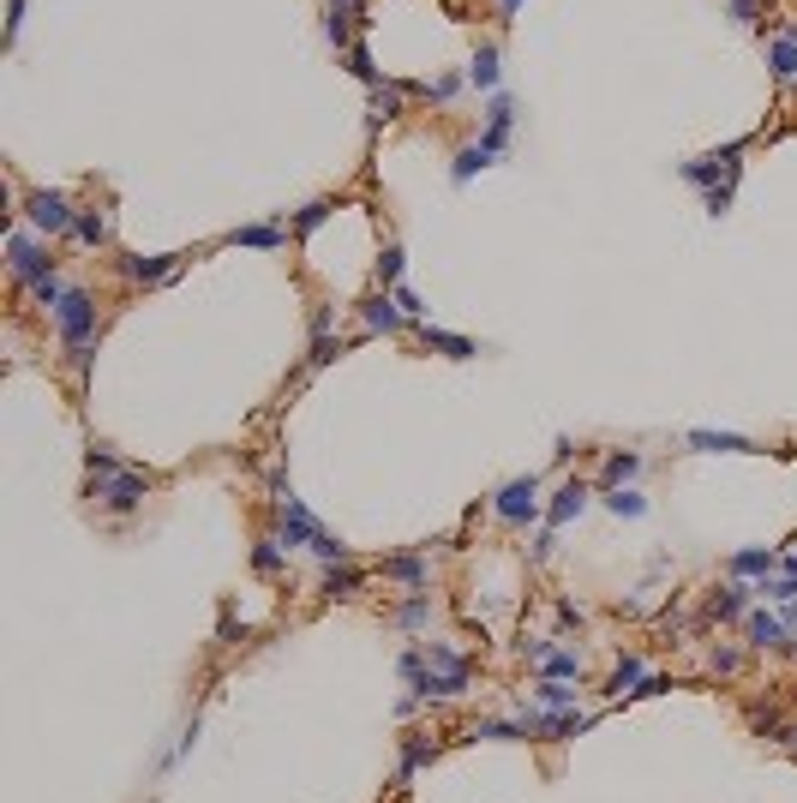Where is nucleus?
I'll return each mask as SVG.
<instances>
[{"instance_id": "1", "label": "nucleus", "mask_w": 797, "mask_h": 803, "mask_svg": "<svg viewBox=\"0 0 797 803\" xmlns=\"http://www.w3.org/2000/svg\"><path fill=\"white\" fill-rule=\"evenodd\" d=\"M54 324H60V342H66V360L84 372L96 360V300L84 288H72L60 306H54Z\"/></svg>"}, {"instance_id": "2", "label": "nucleus", "mask_w": 797, "mask_h": 803, "mask_svg": "<svg viewBox=\"0 0 797 803\" xmlns=\"http://www.w3.org/2000/svg\"><path fill=\"white\" fill-rule=\"evenodd\" d=\"M468 684H474V660L462 648H450V642H426V678L414 684V696L420 702H432V696H468Z\"/></svg>"}, {"instance_id": "3", "label": "nucleus", "mask_w": 797, "mask_h": 803, "mask_svg": "<svg viewBox=\"0 0 797 803\" xmlns=\"http://www.w3.org/2000/svg\"><path fill=\"white\" fill-rule=\"evenodd\" d=\"M738 156H744V144H726V150H708V156L678 162V174L696 192H720V186H738Z\"/></svg>"}, {"instance_id": "4", "label": "nucleus", "mask_w": 797, "mask_h": 803, "mask_svg": "<svg viewBox=\"0 0 797 803\" xmlns=\"http://www.w3.org/2000/svg\"><path fill=\"white\" fill-rule=\"evenodd\" d=\"M24 222H30L36 234H72L78 210H72V198H66V192L36 186V192H24Z\"/></svg>"}, {"instance_id": "5", "label": "nucleus", "mask_w": 797, "mask_h": 803, "mask_svg": "<svg viewBox=\"0 0 797 803\" xmlns=\"http://www.w3.org/2000/svg\"><path fill=\"white\" fill-rule=\"evenodd\" d=\"M492 510H498V522H504V528H528V522L540 516V480H534V474L504 480V486H498V498H492Z\"/></svg>"}, {"instance_id": "6", "label": "nucleus", "mask_w": 797, "mask_h": 803, "mask_svg": "<svg viewBox=\"0 0 797 803\" xmlns=\"http://www.w3.org/2000/svg\"><path fill=\"white\" fill-rule=\"evenodd\" d=\"M6 264H12V276H18L24 288H36L42 276H54V258H48V246H42V240H30L24 228H12V234H6Z\"/></svg>"}, {"instance_id": "7", "label": "nucleus", "mask_w": 797, "mask_h": 803, "mask_svg": "<svg viewBox=\"0 0 797 803\" xmlns=\"http://www.w3.org/2000/svg\"><path fill=\"white\" fill-rule=\"evenodd\" d=\"M276 540H282V546H312V540H318V516H312L282 480H276Z\"/></svg>"}, {"instance_id": "8", "label": "nucleus", "mask_w": 797, "mask_h": 803, "mask_svg": "<svg viewBox=\"0 0 797 803\" xmlns=\"http://www.w3.org/2000/svg\"><path fill=\"white\" fill-rule=\"evenodd\" d=\"M114 516H126V510H138L144 504V492H150V474H138V468H120V474H102L96 486H90Z\"/></svg>"}, {"instance_id": "9", "label": "nucleus", "mask_w": 797, "mask_h": 803, "mask_svg": "<svg viewBox=\"0 0 797 803\" xmlns=\"http://www.w3.org/2000/svg\"><path fill=\"white\" fill-rule=\"evenodd\" d=\"M510 126H516V102L498 90V96H486V132H480V144L492 150V156H504V144H510Z\"/></svg>"}, {"instance_id": "10", "label": "nucleus", "mask_w": 797, "mask_h": 803, "mask_svg": "<svg viewBox=\"0 0 797 803\" xmlns=\"http://www.w3.org/2000/svg\"><path fill=\"white\" fill-rule=\"evenodd\" d=\"M360 318H366V330H372V336H402V330L414 324V318L396 306V294H372V300L360 306Z\"/></svg>"}, {"instance_id": "11", "label": "nucleus", "mask_w": 797, "mask_h": 803, "mask_svg": "<svg viewBox=\"0 0 797 803\" xmlns=\"http://www.w3.org/2000/svg\"><path fill=\"white\" fill-rule=\"evenodd\" d=\"M684 444L702 450V456H756V438H744V432H708V426H696Z\"/></svg>"}, {"instance_id": "12", "label": "nucleus", "mask_w": 797, "mask_h": 803, "mask_svg": "<svg viewBox=\"0 0 797 803\" xmlns=\"http://www.w3.org/2000/svg\"><path fill=\"white\" fill-rule=\"evenodd\" d=\"M774 570H780V552L774 546H738L732 552V576L738 582H768Z\"/></svg>"}, {"instance_id": "13", "label": "nucleus", "mask_w": 797, "mask_h": 803, "mask_svg": "<svg viewBox=\"0 0 797 803\" xmlns=\"http://www.w3.org/2000/svg\"><path fill=\"white\" fill-rule=\"evenodd\" d=\"M750 648H762V654H768V648H774V654L792 648V624H786L780 612H750Z\"/></svg>"}, {"instance_id": "14", "label": "nucleus", "mask_w": 797, "mask_h": 803, "mask_svg": "<svg viewBox=\"0 0 797 803\" xmlns=\"http://www.w3.org/2000/svg\"><path fill=\"white\" fill-rule=\"evenodd\" d=\"M174 270H180V252H150V258L138 252V258H126V276H132V282H144V288L168 282Z\"/></svg>"}, {"instance_id": "15", "label": "nucleus", "mask_w": 797, "mask_h": 803, "mask_svg": "<svg viewBox=\"0 0 797 803\" xmlns=\"http://www.w3.org/2000/svg\"><path fill=\"white\" fill-rule=\"evenodd\" d=\"M750 594H756V588L732 576V582H726V588L708 600V618H714V624H732V618H744V612H750Z\"/></svg>"}, {"instance_id": "16", "label": "nucleus", "mask_w": 797, "mask_h": 803, "mask_svg": "<svg viewBox=\"0 0 797 803\" xmlns=\"http://www.w3.org/2000/svg\"><path fill=\"white\" fill-rule=\"evenodd\" d=\"M228 246L276 252V246H288V228H282V222H246V228H234V234H228Z\"/></svg>"}, {"instance_id": "17", "label": "nucleus", "mask_w": 797, "mask_h": 803, "mask_svg": "<svg viewBox=\"0 0 797 803\" xmlns=\"http://www.w3.org/2000/svg\"><path fill=\"white\" fill-rule=\"evenodd\" d=\"M420 342H426L432 354H444V360H474V354H480V342H468V336H456V330H438V324H420Z\"/></svg>"}, {"instance_id": "18", "label": "nucleus", "mask_w": 797, "mask_h": 803, "mask_svg": "<svg viewBox=\"0 0 797 803\" xmlns=\"http://www.w3.org/2000/svg\"><path fill=\"white\" fill-rule=\"evenodd\" d=\"M582 510H588V486H582V480H564L558 498H552V510H546V528H564V522H576Z\"/></svg>"}, {"instance_id": "19", "label": "nucleus", "mask_w": 797, "mask_h": 803, "mask_svg": "<svg viewBox=\"0 0 797 803\" xmlns=\"http://www.w3.org/2000/svg\"><path fill=\"white\" fill-rule=\"evenodd\" d=\"M768 66H774L780 84H797V24H786V30L768 42Z\"/></svg>"}, {"instance_id": "20", "label": "nucleus", "mask_w": 797, "mask_h": 803, "mask_svg": "<svg viewBox=\"0 0 797 803\" xmlns=\"http://www.w3.org/2000/svg\"><path fill=\"white\" fill-rule=\"evenodd\" d=\"M498 78H504V72H498V42H480L474 60H468V84L486 90V96H498Z\"/></svg>"}, {"instance_id": "21", "label": "nucleus", "mask_w": 797, "mask_h": 803, "mask_svg": "<svg viewBox=\"0 0 797 803\" xmlns=\"http://www.w3.org/2000/svg\"><path fill=\"white\" fill-rule=\"evenodd\" d=\"M402 96H408V84H390V78H378V84H372V126H390V120H402Z\"/></svg>"}, {"instance_id": "22", "label": "nucleus", "mask_w": 797, "mask_h": 803, "mask_svg": "<svg viewBox=\"0 0 797 803\" xmlns=\"http://www.w3.org/2000/svg\"><path fill=\"white\" fill-rule=\"evenodd\" d=\"M492 162H498V156H492V150L474 138V144H462V150H456V162H450V180H456V186H468V180H474V174H486Z\"/></svg>"}, {"instance_id": "23", "label": "nucleus", "mask_w": 797, "mask_h": 803, "mask_svg": "<svg viewBox=\"0 0 797 803\" xmlns=\"http://www.w3.org/2000/svg\"><path fill=\"white\" fill-rule=\"evenodd\" d=\"M534 666H540V678H558V684H582V654H570V648H546Z\"/></svg>"}, {"instance_id": "24", "label": "nucleus", "mask_w": 797, "mask_h": 803, "mask_svg": "<svg viewBox=\"0 0 797 803\" xmlns=\"http://www.w3.org/2000/svg\"><path fill=\"white\" fill-rule=\"evenodd\" d=\"M384 576H390V582H408V588H426L432 564H426V552H396V558L384 564Z\"/></svg>"}, {"instance_id": "25", "label": "nucleus", "mask_w": 797, "mask_h": 803, "mask_svg": "<svg viewBox=\"0 0 797 803\" xmlns=\"http://www.w3.org/2000/svg\"><path fill=\"white\" fill-rule=\"evenodd\" d=\"M636 474H642V456H636V450H612V456H606V468H600V486L612 492V486H630Z\"/></svg>"}, {"instance_id": "26", "label": "nucleus", "mask_w": 797, "mask_h": 803, "mask_svg": "<svg viewBox=\"0 0 797 803\" xmlns=\"http://www.w3.org/2000/svg\"><path fill=\"white\" fill-rule=\"evenodd\" d=\"M606 510L624 516V522H642V516H648V498H642L636 486H612V492H606Z\"/></svg>"}, {"instance_id": "27", "label": "nucleus", "mask_w": 797, "mask_h": 803, "mask_svg": "<svg viewBox=\"0 0 797 803\" xmlns=\"http://www.w3.org/2000/svg\"><path fill=\"white\" fill-rule=\"evenodd\" d=\"M360 582H366V576H360L354 564H324V594H330V600H354Z\"/></svg>"}, {"instance_id": "28", "label": "nucleus", "mask_w": 797, "mask_h": 803, "mask_svg": "<svg viewBox=\"0 0 797 803\" xmlns=\"http://www.w3.org/2000/svg\"><path fill=\"white\" fill-rule=\"evenodd\" d=\"M642 678H648V666H642L636 654H624V660L612 666V678H606V690H612V696H636V684H642Z\"/></svg>"}, {"instance_id": "29", "label": "nucleus", "mask_w": 797, "mask_h": 803, "mask_svg": "<svg viewBox=\"0 0 797 803\" xmlns=\"http://www.w3.org/2000/svg\"><path fill=\"white\" fill-rule=\"evenodd\" d=\"M432 756H438V744H420V738H408V744H402V762H396V786H408V780H414V774H420Z\"/></svg>"}, {"instance_id": "30", "label": "nucleus", "mask_w": 797, "mask_h": 803, "mask_svg": "<svg viewBox=\"0 0 797 803\" xmlns=\"http://www.w3.org/2000/svg\"><path fill=\"white\" fill-rule=\"evenodd\" d=\"M72 240H78V246H108V216H102V210H78Z\"/></svg>"}, {"instance_id": "31", "label": "nucleus", "mask_w": 797, "mask_h": 803, "mask_svg": "<svg viewBox=\"0 0 797 803\" xmlns=\"http://www.w3.org/2000/svg\"><path fill=\"white\" fill-rule=\"evenodd\" d=\"M534 702H540V708H552V714H570V708H576V690H570V684H558V678H540V684H534Z\"/></svg>"}, {"instance_id": "32", "label": "nucleus", "mask_w": 797, "mask_h": 803, "mask_svg": "<svg viewBox=\"0 0 797 803\" xmlns=\"http://www.w3.org/2000/svg\"><path fill=\"white\" fill-rule=\"evenodd\" d=\"M426 618H432V594H408V600L396 606V624H402V630H420Z\"/></svg>"}, {"instance_id": "33", "label": "nucleus", "mask_w": 797, "mask_h": 803, "mask_svg": "<svg viewBox=\"0 0 797 803\" xmlns=\"http://www.w3.org/2000/svg\"><path fill=\"white\" fill-rule=\"evenodd\" d=\"M348 72H354V78H360V84H366V90H372V84H378V78H384V72H378V66H372V48H366V42H354V48H348Z\"/></svg>"}, {"instance_id": "34", "label": "nucleus", "mask_w": 797, "mask_h": 803, "mask_svg": "<svg viewBox=\"0 0 797 803\" xmlns=\"http://www.w3.org/2000/svg\"><path fill=\"white\" fill-rule=\"evenodd\" d=\"M474 738H492V744H516V738H528V732H522V720H480V726H474Z\"/></svg>"}, {"instance_id": "35", "label": "nucleus", "mask_w": 797, "mask_h": 803, "mask_svg": "<svg viewBox=\"0 0 797 803\" xmlns=\"http://www.w3.org/2000/svg\"><path fill=\"white\" fill-rule=\"evenodd\" d=\"M306 552H312V558H324V564H348V546H342L330 528H318V540H312Z\"/></svg>"}, {"instance_id": "36", "label": "nucleus", "mask_w": 797, "mask_h": 803, "mask_svg": "<svg viewBox=\"0 0 797 803\" xmlns=\"http://www.w3.org/2000/svg\"><path fill=\"white\" fill-rule=\"evenodd\" d=\"M252 570H258V576H282V540H258Z\"/></svg>"}, {"instance_id": "37", "label": "nucleus", "mask_w": 797, "mask_h": 803, "mask_svg": "<svg viewBox=\"0 0 797 803\" xmlns=\"http://www.w3.org/2000/svg\"><path fill=\"white\" fill-rule=\"evenodd\" d=\"M420 90H426L432 102H456V96H462V72H438V78H432V84H420Z\"/></svg>"}, {"instance_id": "38", "label": "nucleus", "mask_w": 797, "mask_h": 803, "mask_svg": "<svg viewBox=\"0 0 797 803\" xmlns=\"http://www.w3.org/2000/svg\"><path fill=\"white\" fill-rule=\"evenodd\" d=\"M324 222H330V204H324V198H312V204L294 216V234H318Z\"/></svg>"}, {"instance_id": "39", "label": "nucleus", "mask_w": 797, "mask_h": 803, "mask_svg": "<svg viewBox=\"0 0 797 803\" xmlns=\"http://www.w3.org/2000/svg\"><path fill=\"white\" fill-rule=\"evenodd\" d=\"M30 294H36V306H48V312H54V306H60V300H66V294H72V288H66V282H60V276H42V282H36V288H30Z\"/></svg>"}, {"instance_id": "40", "label": "nucleus", "mask_w": 797, "mask_h": 803, "mask_svg": "<svg viewBox=\"0 0 797 803\" xmlns=\"http://www.w3.org/2000/svg\"><path fill=\"white\" fill-rule=\"evenodd\" d=\"M396 672H402V678H408V690H414V684L426 678V648H402V660H396Z\"/></svg>"}, {"instance_id": "41", "label": "nucleus", "mask_w": 797, "mask_h": 803, "mask_svg": "<svg viewBox=\"0 0 797 803\" xmlns=\"http://www.w3.org/2000/svg\"><path fill=\"white\" fill-rule=\"evenodd\" d=\"M402 258H408L402 246H384V264H378V276H384V288H396V282H402Z\"/></svg>"}, {"instance_id": "42", "label": "nucleus", "mask_w": 797, "mask_h": 803, "mask_svg": "<svg viewBox=\"0 0 797 803\" xmlns=\"http://www.w3.org/2000/svg\"><path fill=\"white\" fill-rule=\"evenodd\" d=\"M342 348H348L342 336H312V366H330V360H336Z\"/></svg>"}, {"instance_id": "43", "label": "nucleus", "mask_w": 797, "mask_h": 803, "mask_svg": "<svg viewBox=\"0 0 797 803\" xmlns=\"http://www.w3.org/2000/svg\"><path fill=\"white\" fill-rule=\"evenodd\" d=\"M390 294H396V306H402V312H408L414 324H426V306H420V294H414V288H402V282H396Z\"/></svg>"}, {"instance_id": "44", "label": "nucleus", "mask_w": 797, "mask_h": 803, "mask_svg": "<svg viewBox=\"0 0 797 803\" xmlns=\"http://www.w3.org/2000/svg\"><path fill=\"white\" fill-rule=\"evenodd\" d=\"M24 6L30 0H6V42H18V30H24Z\"/></svg>"}, {"instance_id": "45", "label": "nucleus", "mask_w": 797, "mask_h": 803, "mask_svg": "<svg viewBox=\"0 0 797 803\" xmlns=\"http://www.w3.org/2000/svg\"><path fill=\"white\" fill-rule=\"evenodd\" d=\"M666 690H672V684H666V678H654V672H648V678H642V684H636V696H630V702H648V696H666Z\"/></svg>"}, {"instance_id": "46", "label": "nucleus", "mask_w": 797, "mask_h": 803, "mask_svg": "<svg viewBox=\"0 0 797 803\" xmlns=\"http://www.w3.org/2000/svg\"><path fill=\"white\" fill-rule=\"evenodd\" d=\"M762 18V0H732V24H756Z\"/></svg>"}, {"instance_id": "47", "label": "nucleus", "mask_w": 797, "mask_h": 803, "mask_svg": "<svg viewBox=\"0 0 797 803\" xmlns=\"http://www.w3.org/2000/svg\"><path fill=\"white\" fill-rule=\"evenodd\" d=\"M708 198V216H726L732 210V186H720V192H702Z\"/></svg>"}, {"instance_id": "48", "label": "nucleus", "mask_w": 797, "mask_h": 803, "mask_svg": "<svg viewBox=\"0 0 797 803\" xmlns=\"http://www.w3.org/2000/svg\"><path fill=\"white\" fill-rule=\"evenodd\" d=\"M714 672L732 678V672H738V648H714Z\"/></svg>"}, {"instance_id": "49", "label": "nucleus", "mask_w": 797, "mask_h": 803, "mask_svg": "<svg viewBox=\"0 0 797 803\" xmlns=\"http://www.w3.org/2000/svg\"><path fill=\"white\" fill-rule=\"evenodd\" d=\"M558 630H582V612H576V606H570V600H564V606H558Z\"/></svg>"}, {"instance_id": "50", "label": "nucleus", "mask_w": 797, "mask_h": 803, "mask_svg": "<svg viewBox=\"0 0 797 803\" xmlns=\"http://www.w3.org/2000/svg\"><path fill=\"white\" fill-rule=\"evenodd\" d=\"M312 336H330V306H312Z\"/></svg>"}, {"instance_id": "51", "label": "nucleus", "mask_w": 797, "mask_h": 803, "mask_svg": "<svg viewBox=\"0 0 797 803\" xmlns=\"http://www.w3.org/2000/svg\"><path fill=\"white\" fill-rule=\"evenodd\" d=\"M780 570H786V576L797 582V552H792V558H780Z\"/></svg>"}, {"instance_id": "52", "label": "nucleus", "mask_w": 797, "mask_h": 803, "mask_svg": "<svg viewBox=\"0 0 797 803\" xmlns=\"http://www.w3.org/2000/svg\"><path fill=\"white\" fill-rule=\"evenodd\" d=\"M330 6H360V0H330Z\"/></svg>"}]
</instances>
